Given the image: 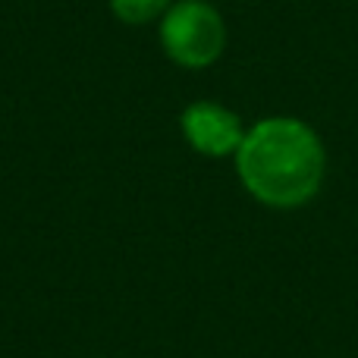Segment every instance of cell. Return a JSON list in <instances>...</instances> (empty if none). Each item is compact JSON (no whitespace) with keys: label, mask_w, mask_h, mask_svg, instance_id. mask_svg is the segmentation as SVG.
<instances>
[{"label":"cell","mask_w":358,"mask_h":358,"mask_svg":"<svg viewBox=\"0 0 358 358\" xmlns=\"http://www.w3.org/2000/svg\"><path fill=\"white\" fill-rule=\"evenodd\" d=\"M242 185L267 208H302L321 192L324 145L308 123L271 117L245 132L236 151Z\"/></svg>","instance_id":"obj_1"},{"label":"cell","mask_w":358,"mask_h":358,"mask_svg":"<svg viewBox=\"0 0 358 358\" xmlns=\"http://www.w3.org/2000/svg\"><path fill=\"white\" fill-rule=\"evenodd\" d=\"M161 41L176 63L198 69L214 63L223 54L227 29H223V19L214 6L198 3V0H185V3H176L167 13L161 29Z\"/></svg>","instance_id":"obj_2"},{"label":"cell","mask_w":358,"mask_h":358,"mask_svg":"<svg viewBox=\"0 0 358 358\" xmlns=\"http://www.w3.org/2000/svg\"><path fill=\"white\" fill-rule=\"evenodd\" d=\"M179 123H182V136L189 138L192 148L208 157L233 155L245 138L239 117L220 104H210V101H198V104L185 107Z\"/></svg>","instance_id":"obj_3"},{"label":"cell","mask_w":358,"mask_h":358,"mask_svg":"<svg viewBox=\"0 0 358 358\" xmlns=\"http://www.w3.org/2000/svg\"><path fill=\"white\" fill-rule=\"evenodd\" d=\"M170 0H110L113 13H117L123 22L129 25H142V22H151L155 16H161L167 10Z\"/></svg>","instance_id":"obj_4"}]
</instances>
